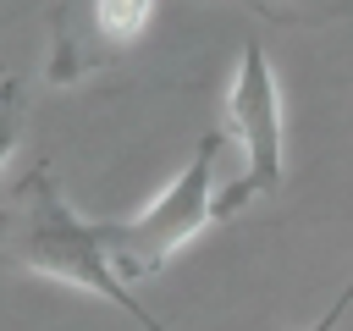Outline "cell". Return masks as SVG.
I'll use <instances>...</instances> for the list:
<instances>
[{"mask_svg": "<svg viewBox=\"0 0 353 331\" xmlns=\"http://www.w3.org/2000/svg\"><path fill=\"white\" fill-rule=\"evenodd\" d=\"M347 309H353V281H347V287H342V292H336V303H331V309H325V314H320V320H314V325H309V331H336V325H342V314H347Z\"/></svg>", "mask_w": 353, "mask_h": 331, "instance_id": "52a82bcc", "label": "cell"}, {"mask_svg": "<svg viewBox=\"0 0 353 331\" xmlns=\"http://www.w3.org/2000/svg\"><path fill=\"white\" fill-rule=\"evenodd\" d=\"M149 11H154V0H61L50 17L44 77L61 88L94 77L143 33Z\"/></svg>", "mask_w": 353, "mask_h": 331, "instance_id": "277c9868", "label": "cell"}, {"mask_svg": "<svg viewBox=\"0 0 353 331\" xmlns=\"http://www.w3.org/2000/svg\"><path fill=\"white\" fill-rule=\"evenodd\" d=\"M226 121H232V138L243 143V171L221 188V215H237L248 199L276 193L281 166H287L281 94H276V77H270V61H265L259 39L243 44V61H237V77H232V94H226Z\"/></svg>", "mask_w": 353, "mask_h": 331, "instance_id": "3957f363", "label": "cell"}, {"mask_svg": "<svg viewBox=\"0 0 353 331\" xmlns=\"http://www.w3.org/2000/svg\"><path fill=\"white\" fill-rule=\"evenodd\" d=\"M270 22H336L353 11V0H237Z\"/></svg>", "mask_w": 353, "mask_h": 331, "instance_id": "5b68a950", "label": "cell"}, {"mask_svg": "<svg viewBox=\"0 0 353 331\" xmlns=\"http://www.w3.org/2000/svg\"><path fill=\"white\" fill-rule=\"evenodd\" d=\"M22 127H28V110H22V83H17L11 72H0V166L17 154Z\"/></svg>", "mask_w": 353, "mask_h": 331, "instance_id": "8992f818", "label": "cell"}, {"mask_svg": "<svg viewBox=\"0 0 353 331\" xmlns=\"http://www.w3.org/2000/svg\"><path fill=\"white\" fill-rule=\"evenodd\" d=\"M221 149L226 138L221 132H204L188 154V166L176 171V182L132 221H99V237H105V254L116 265L121 281H138V276H154L188 237H199L210 221H226L221 215V188H215V166H221Z\"/></svg>", "mask_w": 353, "mask_h": 331, "instance_id": "7a4b0ae2", "label": "cell"}, {"mask_svg": "<svg viewBox=\"0 0 353 331\" xmlns=\"http://www.w3.org/2000/svg\"><path fill=\"white\" fill-rule=\"evenodd\" d=\"M0 270H28V276H50V281L83 287V292L116 303L121 314H132L143 331H165L127 292V281L116 276V265L105 254V237H99V221H83L61 199V182H55V171L44 160L0 204Z\"/></svg>", "mask_w": 353, "mask_h": 331, "instance_id": "6da1fadb", "label": "cell"}]
</instances>
